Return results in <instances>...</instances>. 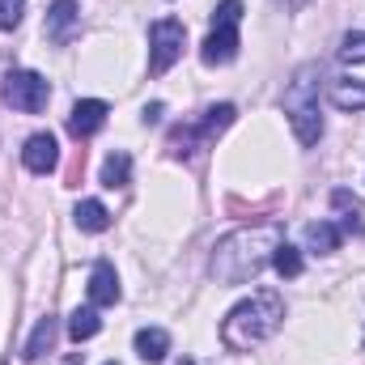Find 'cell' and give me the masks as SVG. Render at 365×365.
Segmentation results:
<instances>
[{"label":"cell","mask_w":365,"mask_h":365,"mask_svg":"<svg viewBox=\"0 0 365 365\" xmlns=\"http://www.w3.org/2000/svg\"><path fill=\"white\" fill-rule=\"evenodd\" d=\"M284 242L280 225H251L238 230L230 238H221L212 247V276L225 284H247L264 272V264H272V251Z\"/></svg>","instance_id":"obj_1"},{"label":"cell","mask_w":365,"mask_h":365,"mask_svg":"<svg viewBox=\"0 0 365 365\" xmlns=\"http://www.w3.org/2000/svg\"><path fill=\"white\" fill-rule=\"evenodd\" d=\"M280 323H284V297H280L276 289H259L255 297L238 302V306L225 314V323H221V340H225V349L247 353V349L264 344L268 336H276Z\"/></svg>","instance_id":"obj_2"},{"label":"cell","mask_w":365,"mask_h":365,"mask_svg":"<svg viewBox=\"0 0 365 365\" xmlns=\"http://www.w3.org/2000/svg\"><path fill=\"white\" fill-rule=\"evenodd\" d=\"M238 21H242V0H221L217 13H212V30L200 47L204 64H230L238 56Z\"/></svg>","instance_id":"obj_3"},{"label":"cell","mask_w":365,"mask_h":365,"mask_svg":"<svg viewBox=\"0 0 365 365\" xmlns=\"http://www.w3.org/2000/svg\"><path fill=\"white\" fill-rule=\"evenodd\" d=\"M234 119H238V110H234L230 102H221V106H208L200 123H179V128L170 132V145H166V149H170L175 158H191V153H195V149H204V145H208L217 132H225Z\"/></svg>","instance_id":"obj_4"},{"label":"cell","mask_w":365,"mask_h":365,"mask_svg":"<svg viewBox=\"0 0 365 365\" xmlns=\"http://www.w3.org/2000/svg\"><path fill=\"white\" fill-rule=\"evenodd\" d=\"M182 43H187V26L175 17H162L149 26V73L153 77L175 68V60L182 56Z\"/></svg>","instance_id":"obj_5"},{"label":"cell","mask_w":365,"mask_h":365,"mask_svg":"<svg viewBox=\"0 0 365 365\" xmlns=\"http://www.w3.org/2000/svg\"><path fill=\"white\" fill-rule=\"evenodd\" d=\"M47 98H51L47 77H38V73H30V68H13V73L4 77V102H9L13 110H21V115H38V110L47 106Z\"/></svg>","instance_id":"obj_6"},{"label":"cell","mask_w":365,"mask_h":365,"mask_svg":"<svg viewBox=\"0 0 365 365\" xmlns=\"http://www.w3.org/2000/svg\"><path fill=\"white\" fill-rule=\"evenodd\" d=\"M319 81H323V64H306L289 90H284V115L293 110H319Z\"/></svg>","instance_id":"obj_7"},{"label":"cell","mask_w":365,"mask_h":365,"mask_svg":"<svg viewBox=\"0 0 365 365\" xmlns=\"http://www.w3.org/2000/svg\"><path fill=\"white\" fill-rule=\"evenodd\" d=\"M47 38L56 43V47H68L77 34H81V9H77V0H56L51 9H47Z\"/></svg>","instance_id":"obj_8"},{"label":"cell","mask_w":365,"mask_h":365,"mask_svg":"<svg viewBox=\"0 0 365 365\" xmlns=\"http://www.w3.org/2000/svg\"><path fill=\"white\" fill-rule=\"evenodd\" d=\"M21 162H26L30 175H51V170L60 166V145H56V136H51V132H34V136L26 140V149H21Z\"/></svg>","instance_id":"obj_9"},{"label":"cell","mask_w":365,"mask_h":365,"mask_svg":"<svg viewBox=\"0 0 365 365\" xmlns=\"http://www.w3.org/2000/svg\"><path fill=\"white\" fill-rule=\"evenodd\" d=\"M106 110H110V106H106L102 98H81V102L73 106V115H68V132H73L77 140H90L93 132L106 123Z\"/></svg>","instance_id":"obj_10"},{"label":"cell","mask_w":365,"mask_h":365,"mask_svg":"<svg viewBox=\"0 0 365 365\" xmlns=\"http://www.w3.org/2000/svg\"><path fill=\"white\" fill-rule=\"evenodd\" d=\"M90 302L93 306H115L119 302V276L106 259H98L90 272Z\"/></svg>","instance_id":"obj_11"},{"label":"cell","mask_w":365,"mask_h":365,"mask_svg":"<svg viewBox=\"0 0 365 365\" xmlns=\"http://www.w3.org/2000/svg\"><path fill=\"white\" fill-rule=\"evenodd\" d=\"M340 238H344V230H340V225H331V221H310V225H306V247H310L314 255L336 251V247H340Z\"/></svg>","instance_id":"obj_12"},{"label":"cell","mask_w":365,"mask_h":365,"mask_svg":"<svg viewBox=\"0 0 365 365\" xmlns=\"http://www.w3.org/2000/svg\"><path fill=\"white\" fill-rule=\"evenodd\" d=\"M136 353H140V361L158 365L170 353V336H166L162 327H140V331H136Z\"/></svg>","instance_id":"obj_13"},{"label":"cell","mask_w":365,"mask_h":365,"mask_svg":"<svg viewBox=\"0 0 365 365\" xmlns=\"http://www.w3.org/2000/svg\"><path fill=\"white\" fill-rule=\"evenodd\" d=\"M73 217H77V225H81L86 234H102V230L110 225V212H106V204H102V200H81Z\"/></svg>","instance_id":"obj_14"},{"label":"cell","mask_w":365,"mask_h":365,"mask_svg":"<svg viewBox=\"0 0 365 365\" xmlns=\"http://www.w3.org/2000/svg\"><path fill=\"white\" fill-rule=\"evenodd\" d=\"M51 344H56V319L47 314V319H38V327H34V336L26 340V353H21V357H26V361H38Z\"/></svg>","instance_id":"obj_15"},{"label":"cell","mask_w":365,"mask_h":365,"mask_svg":"<svg viewBox=\"0 0 365 365\" xmlns=\"http://www.w3.org/2000/svg\"><path fill=\"white\" fill-rule=\"evenodd\" d=\"M128 179H132V158L119 149V153H110L106 162H102V187H128Z\"/></svg>","instance_id":"obj_16"},{"label":"cell","mask_w":365,"mask_h":365,"mask_svg":"<svg viewBox=\"0 0 365 365\" xmlns=\"http://www.w3.org/2000/svg\"><path fill=\"white\" fill-rule=\"evenodd\" d=\"M102 331V319H98V310L86 306V310H73V319H68V336L81 344V340H93Z\"/></svg>","instance_id":"obj_17"},{"label":"cell","mask_w":365,"mask_h":365,"mask_svg":"<svg viewBox=\"0 0 365 365\" xmlns=\"http://www.w3.org/2000/svg\"><path fill=\"white\" fill-rule=\"evenodd\" d=\"M331 102L340 110H365V81H336L331 86Z\"/></svg>","instance_id":"obj_18"},{"label":"cell","mask_w":365,"mask_h":365,"mask_svg":"<svg viewBox=\"0 0 365 365\" xmlns=\"http://www.w3.org/2000/svg\"><path fill=\"white\" fill-rule=\"evenodd\" d=\"M272 268L284 276V280L302 276V251H297V247H289V242H280V247L272 251Z\"/></svg>","instance_id":"obj_19"},{"label":"cell","mask_w":365,"mask_h":365,"mask_svg":"<svg viewBox=\"0 0 365 365\" xmlns=\"http://www.w3.org/2000/svg\"><path fill=\"white\" fill-rule=\"evenodd\" d=\"M340 60L344 64H365V30H349L340 38Z\"/></svg>","instance_id":"obj_20"},{"label":"cell","mask_w":365,"mask_h":365,"mask_svg":"<svg viewBox=\"0 0 365 365\" xmlns=\"http://www.w3.org/2000/svg\"><path fill=\"white\" fill-rule=\"evenodd\" d=\"M26 13V0H0V30H13Z\"/></svg>","instance_id":"obj_21"},{"label":"cell","mask_w":365,"mask_h":365,"mask_svg":"<svg viewBox=\"0 0 365 365\" xmlns=\"http://www.w3.org/2000/svg\"><path fill=\"white\" fill-rule=\"evenodd\" d=\"M162 119V102H153V106H145V123H158Z\"/></svg>","instance_id":"obj_22"},{"label":"cell","mask_w":365,"mask_h":365,"mask_svg":"<svg viewBox=\"0 0 365 365\" xmlns=\"http://www.w3.org/2000/svg\"><path fill=\"white\" fill-rule=\"evenodd\" d=\"M280 4H284V9H302L306 0H280Z\"/></svg>","instance_id":"obj_23"},{"label":"cell","mask_w":365,"mask_h":365,"mask_svg":"<svg viewBox=\"0 0 365 365\" xmlns=\"http://www.w3.org/2000/svg\"><path fill=\"white\" fill-rule=\"evenodd\" d=\"M182 365H195V361H182Z\"/></svg>","instance_id":"obj_24"},{"label":"cell","mask_w":365,"mask_h":365,"mask_svg":"<svg viewBox=\"0 0 365 365\" xmlns=\"http://www.w3.org/2000/svg\"><path fill=\"white\" fill-rule=\"evenodd\" d=\"M106 365H115V361H106Z\"/></svg>","instance_id":"obj_25"}]
</instances>
